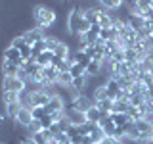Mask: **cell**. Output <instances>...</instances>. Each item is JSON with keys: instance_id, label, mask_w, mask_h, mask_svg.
Returning a JSON list of instances; mask_svg holds the SVG:
<instances>
[{"instance_id": "obj_1", "label": "cell", "mask_w": 153, "mask_h": 144, "mask_svg": "<svg viewBox=\"0 0 153 144\" xmlns=\"http://www.w3.org/2000/svg\"><path fill=\"white\" fill-rule=\"evenodd\" d=\"M31 16H33V21L36 23V27H40L42 31H46V29H50L54 23L57 21V12L54 8L50 6V4H35V8L31 10Z\"/></svg>"}, {"instance_id": "obj_2", "label": "cell", "mask_w": 153, "mask_h": 144, "mask_svg": "<svg viewBox=\"0 0 153 144\" xmlns=\"http://www.w3.org/2000/svg\"><path fill=\"white\" fill-rule=\"evenodd\" d=\"M90 29V23L82 17V10L73 8L67 14V33L69 35H84Z\"/></svg>"}, {"instance_id": "obj_3", "label": "cell", "mask_w": 153, "mask_h": 144, "mask_svg": "<svg viewBox=\"0 0 153 144\" xmlns=\"http://www.w3.org/2000/svg\"><path fill=\"white\" fill-rule=\"evenodd\" d=\"M2 83H0V90H13V92H19L21 94L23 90L27 88V85L23 83L21 79H17V77H6L2 75Z\"/></svg>"}, {"instance_id": "obj_4", "label": "cell", "mask_w": 153, "mask_h": 144, "mask_svg": "<svg viewBox=\"0 0 153 144\" xmlns=\"http://www.w3.org/2000/svg\"><path fill=\"white\" fill-rule=\"evenodd\" d=\"M65 115H67V119H69V123L75 125V127H80V125H84L88 121L84 112H79V110L71 108V106H65Z\"/></svg>"}, {"instance_id": "obj_5", "label": "cell", "mask_w": 153, "mask_h": 144, "mask_svg": "<svg viewBox=\"0 0 153 144\" xmlns=\"http://www.w3.org/2000/svg\"><path fill=\"white\" fill-rule=\"evenodd\" d=\"M96 102H94V98H92V96H86V94H80L79 96V98H75L73 100V102H71L69 106H71V108H75V110H79V112H88V110L90 108H92V106H94Z\"/></svg>"}, {"instance_id": "obj_6", "label": "cell", "mask_w": 153, "mask_h": 144, "mask_svg": "<svg viewBox=\"0 0 153 144\" xmlns=\"http://www.w3.org/2000/svg\"><path fill=\"white\" fill-rule=\"evenodd\" d=\"M23 40L27 42V44H35L36 40H40V38H44V31H42L40 27H31V29H27L25 33H23Z\"/></svg>"}, {"instance_id": "obj_7", "label": "cell", "mask_w": 153, "mask_h": 144, "mask_svg": "<svg viewBox=\"0 0 153 144\" xmlns=\"http://www.w3.org/2000/svg\"><path fill=\"white\" fill-rule=\"evenodd\" d=\"M2 58H4V60H10V62H16L19 67L25 64V62H23V58H21V52H19V48H13V46H6V48H4Z\"/></svg>"}, {"instance_id": "obj_8", "label": "cell", "mask_w": 153, "mask_h": 144, "mask_svg": "<svg viewBox=\"0 0 153 144\" xmlns=\"http://www.w3.org/2000/svg\"><path fill=\"white\" fill-rule=\"evenodd\" d=\"M19 71V65L16 62H10V60H4L0 62V75H6V77H16Z\"/></svg>"}, {"instance_id": "obj_9", "label": "cell", "mask_w": 153, "mask_h": 144, "mask_svg": "<svg viewBox=\"0 0 153 144\" xmlns=\"http://www.w3.org/2000/svg\"><path fill=\"white\" fill-rule=\"evenodd\" d=\"M17 125H21V127H29V123L33 121V113H31V108H21L17 113V117L13 119Z\"/></svg>"}, {"instance_id": "obj_10", "label": "cell", "mask_w": 153, "mask_h": 144, "mask_svg": "<svg viewBox=\"0 0 153 144\" xmlns=\"http://www.w3.org/2000/svg\"><path fill=\"white\" fill-rule=\"evenodd\" d=\"M105 88H107V96H109V100H113V102L119 98V94H121V90H123L115 79H107V83H105Z\"/></svg>"}, {"instance_id": "obj_11", "label": "cell", "mask_w": 153, "mask_h": 144, "mask_svg": "<svg viewBox=\"0 0 153 144\" xmlns=\"http://www.w3.org/2000/svg\"><path fill=\"white\" fill-rule=\"evenodd\" d=\"M82 17L90 23V25H96L98 19H100V8H92V6L82 8Z\"/></svg>"}, {"instance_id": "obj_12", "label": "cell", "mask_w": 153, "mask_h": 144, "mask_svg": "<svg viewBox=\"0 0 153 144\" xmlns=\"http://www.w3.org/2000/svg\"><path fill=\"white\" fill-rule=\"evenodd\" d=\"M98 125L103 129V133L107 134V136H111V138H113V134H115V129H117V125L113 123V119L109 117V113H107V115H103V117H102V121H100Z\"/></svg>"}, {"instance_id": "obj_13", "label": "cell", "mask_w": 153, "mask_h": 144, "mask_svg": "<svg viewBox=\"0 0 153 144\" xmlns=\"http://www.w3.org/2000/svg\"><path fill=\"white\" fill-rule=\"evenodd\" d=\"M59 110H65V102L57 94H54L52 100H50V104L46 106V113H54V112H59Z\"/></svg>"}, {"instance_id": "obj_14", "label": "cell", "mask_w": 153, "mask_h": 144, "mask_svg": "<svg viewBox=\"0 0 153 144\" xmlns=\"http://www.w3.org/2000/svg\"><path fill=\"white\" fill-rule=\"evenodd\" d=\"M100 40H102V42L119 40V31H117L115 27H109V29H102V31H100Z\"/></svg>"}, {"instance_id": "obj_15", "label": "cell", "mask_w": 153, "mask_h": 144, "mask_svg": "<svg viewBox=\"0 0 153 144\" xmlns=\"http://www.w3.org/2000/svg\"><path fill=\"white\" fill-rule=\"evenodd\" d=\"M23 106L21 102H12V104H4V112H6L8 115V119L10 121H13V119L17 117V113H19V110H21Z\"/></svg>"}, {"instance_id": "obj_16", "label": "cell", "mask_w": 153, "mask_h": 144, "mask_svg": "<svg viewBox=\"0 0 153 144\" xmlns=\"http://www.w3.org/2000/svg\"><path fill=\"white\" fill-rule=\"evenodd\" d=\"M42 75H44V81H48V83L56 85L57 83V77H59V71L56 69V67L48 65V67H42Z\"/></svg>"}, {"instance_id": "obj_17", "label": "cell", "mask_w": 153, "mask_h": 144, "mask_svg": "<svg viewBox=\"0 0 153 144\" xmlns=\"http://www.w3.org/2000/svg\"><path fill=\"white\" fill-rule=\"evenodd\" d=\"M102 62H96V60H90V64L86 65V77H100L102 75Z\"/></svg>"}, {"instance_id": "obj_18", "label": "cell", "mask_w": 153, "mask_h": 144, "mask_svg": "<svg viewBox=\"0 0 153 144\" xmlns=\"http://www.w3.org/2000/svg\"><path fill=\"white\" fill-rule=\"evenodd\" d=\"M54 56L57 58V60H67V58L71 56V48H69V44L61 40L59 44H57V48L54 50Z\"/></svg>"}, {"instance_id": "obj_19", "label": "cell", "mask_w": 153, "mask_h": 144, "mask_svg": "<svg viewBox=\"0 0 153 144\" xmlns=\"http://www.w3.org/2000/svg\"><path fill=\"white\" fill-rule=\"evenodd\" d=\"M143 25H146V19H143L142 16H136V14H132V16L128 17V27H130L134 33H138Z\"/></svg>"}, {"instance_id": "obj_20", "label": "cell", "mask_w": 153, "mask_h": 144, "mask_svg": "<svg viewBox=\"0 0 153 144\" xmlns=\"http://www.w3.org/2000/svg\"><path fill=\"white\" fill-rule=\"evenodd\" d=\"M52 60H54V52L46 50V52H40V54L36 56L35 62H36L40 67H48V65H52Z\"/></svg>"}, {"instance_id": "obj_21", "label": "cell", "mask_w": 153, "mask_h": 144, "mask_svg": "<svg viewBox=\"0 0 153 144\" xmlns=\"http://www.w3.org/2000/svg\"><path fill=\"white\" fill-rule=\"evenodd\" d=\"M103 115H105V113H102V112H100V108L94 104L92 108H90L88 112H86V119H88V121H92V123H100Z\"/></svg>"}, {"instance_id": "obj_22", "label": "cell", "mask_w": 153, "mask_h": 144, "mask_svg": "<svg viewBox=\"0 0 153 144\" xmlns=\"http://www.w3.org/2000/svg\"><path fill=\"white\" fill-rule=\"evenodd\" d=\"M109 117L113 119V123L117 125V127H123V125H126L128 121H132V119L128 117V113H117V112H113V113H109Z\"/></svg>"}, {"instance_id": "obj_23", "label": "cell", "mask_w": 153, "mask_h": 144, "mask_svg": "<svg viewBox=\"0 0 153 144\" xmlns=\"http://www.w3.org/2000/svg\"><path fill=\"white\" fill-rule=\"evenodd\" d=\"M56 85L61 86V88H67V86H71V85H73V75H71L69 71H65V73H59Z\"/></svg>"}, {"instance_id": "obj_24", "label": "cell", "mask_w": 153, "mask_h": 144, "mask_svg": "<svg viewBox=\"0 0 153 144\" xmlns=\"http://www.w3.org/2000/svg\"><path fill=\"white\" fill-rule=\"evenodd\" d=\"M86 85H88V77L86 75H82V77H75L73 79V88H76L80 94H84V90H86Z\"/></svg>"}, {"instance_id": "obj_25", "label": "cell", "mask_w": 153, "mask_h": 144, "mask_svg": "<svg viewBox=\"0 0 153 144\" xmlns=\"http://www.w3.org/2000/svg\"><path fill=\"white\" fill-rule=\"evenodd\" d=\"M100 8H105V10H119L123 6V0H98Z\"/></svg>"}, {"instance_id": "obj_26", "label": "cell", "mask_w": 153, "mask_h": 144, "mask_svg": "<svg viewBox=\"0 0 153 144\" xmlns=\"http://www.w3.org/2000/svg\"><path fill=\"white\" fill-rule=\"evenodd\" d=\"M92 98H94V102H102V100H107L109 96H107V88H105V85H100L98 88L92 92Z\"/></svg>"}, {"instance_id": "obj_27", "label": "cell", "mask_w": 153, "mask_h": 144, "mask_svg": "<svg viewBox=\"0 0 153 144\" xmlns=\"http://www.w3.org/2000/svg\"><path fill=\"white\" fill-rule=\"evenodd\" d=\"M2 102L4 104H12V102H19V92H13V90H2Z\"/></svg>"}, {"instance_id": "obj_28", "label": "cell", "mask_w": 153, "mask_h": 144, "mask_svg": "<svg viewBox=\"0 0 153 144\" xmlns=\"http://www.w3.org/2000/svg\"><path fill=\"white\" fill-rule=\"evenodd\" d=\"M40 131H44V127H42L40 119H33V121L29 123V127H27L29 136H33V134H36V133H40Z\"/></svg>"}, {"instance_id": "obj_29", "label": "cell", "mask_w": 153, "mask_h": 144, "mask_svg": "<svg viewBox=\"0 0 153 144\" xmlns=\"http://www.w3.org/2000/svg\"><path fill=\"white\" fill-rule=\"evenodd\" d=\"M96 106H98V108H100V112H102V113H105V115H107V113H113V100H102V102H96Z\"/></svg>"}, {"instance_id": "obj_30", "label": "cell", "mask_w": 153, "mask_h": 144, "mask_svg": "<svg viewBox=\"0 0 153 144\" xmlns=\"http://www.w3.org/2000/svg\"><path fill=\"white\" fill-rule=\"evenodd\" d=\"M96 129H98V123L86 121L84 125H80V127H79V131H80V134H82V136H86V134H92Z\"/></svg>"}, {"instance_id": "obj_31", "label": "cell", "mask_w": 153, "mask_h": 144, "mask_svg": "<svg viewBox=\"0 0 153 144\" xmlns=\"http://www.w3.org/2000/svg\"><path fill=\"white\" fill-rule=\"evenodd\" d=\"M69 73L73 75V79H75V77H82V75H86V67L80 65V64H73L69 67Z\"/></svg>"}, {"instance_id": "obj_32", "label": "cell", "mask_w": 153, "mask_h": 144, "mask_svg": "<svg viewBox=\"0 0 153 144\" xmlns=\"http://www.w3.org/2000/svg\"><path fill=\"white\" fill-rule=\"evenodd\" d=\"M90 136H92V142H94V144H100V142L103 140V138H107V134H105V133H103V129L98 125V129H96V131L90 134Z\"/></svg>"}, {"instance_id": "obj_33", "label": "cell", "mask_w": 153, "mask_h": 144, "mask_svg": "<svg viewBox=\"0 0 153 144\" xmlns=\"http://www.w3.org/2000/svg\"><path fill=\"white\" fill-rule=\"evenodd\" d=\"M46 38V50H50V52H54L57 44L61 42V38H57V37H44Z\"/></svg>"}, {"instance_id": "obj_34", "label": "cell", "mask_w": 153, "mask_h": 144, "mask_svg": "<svg viewBox=\"0 0 153 144\" xmlns=\"http://www.w3.org/2000/svg\"><path fill=\"white\" fill-rule=\"evenodd\" d=\"M33 142L35 144H48V136L44 134V131H40V133H36V134H33Z\"/></svg>"}, {"instance_id": "obj_35", "label": "cell", "mask_w": 153, "mask_h": 144, "mask_svg": "<svg viewBox=\"0 0 153 144\" xmlns=\"http://www.w3.org/2000/svg\"><path fill=\"white\" fill-rule=\"evenodd\" d=\"M31 113H33V119H42V117L46 115V108H40V106H36V108L31 110Z\"/></svg>"}, {"instance_id": "obj_36", "label": "cell", "mask_w": 153, "mask_h": 144, "mask_svg": "<svg viewBox=\"0 0 153 144\" xmlns=\"http://www.w3.org/2000/svg\"><path fill=\"white\" fill-rule=\"evenodd\" d=\"M40 123H42V127H44V129H50L52 125H54V119H52V115H50V113H46L44 117L40 119Z\"/></svg>"}, {"instance_id": "obj_37", "label": "cell", "mask_w": 153, "mask_h": 144, "mask_svg": "<svg viewBox=\"0 0 153 144\" xmlns=\"http://www.w3.org/2000/svg\"><path fill=\"white\" fill-rule=\"evenodd\" d=\"M111 60H113V64H121V62H124V50H117L111 56Z\"/></svg>"}, {"instance_id": "obj_38", "label": "cell", "mask_w": 153, "mask_h": 144, "mask_svg": "<svg viewBox=\"0 0 153 144\" xmlns=\"http://www.w3.org/2000/svg\"><path fill=\"white\" fill-rule=\"evenodd\" d=\"M115 142H117V140H115V138H111V136H107V138H103V140L100 142V144H115Z\"/></svg>"}, {"instance_id": "obj_39", "label": "cell", "mask_w": 153, "mask_h": 144, "mask_svg": "<svg viewBox=\"0 0 153 144\" xmlns=\"http://www.w3.org/2000/svg\"><path fill=\"white\" fill-rule=\"evenodd\" d=\"M82 144H94V142H92V136H90V134L82 136Z\"/></svg>"}, {"instance_id": "obj_40", "label": "cell", "mask_w": 153, "mask_h": 144, "mask_svg": "<svg viewBox=\"0 0 153 144\" xmlns=\"http://www.w3.org/2000/svg\"><path fill=\"white\" fill-rule=\"evenodd\" d=\"M147 58H149V60L153 62V46L149 48V50H147Z\"/></svg>"}, {"instance_id": "obj_41", "label": "cell", "mask_w": 153, "mask_h": 144, "mask_svg": "<svg viewBox=\"0 0 153 144\" xmlns=\"http://www.w3.org/2000/svg\"><path fill=\"white\" fill-rule=\"evenodd\" d=\"M147 142H149V144H153V134H151V138H149V140H147Z\"/></svg>"}, {"instance_id": "obj_42", "label": "cell", "mask_w": 153, "mask_h": 144, "mask_svg": "<svg viewBox=\"0 0 153 144\" xmlns=\"http://www.w3.org/2000/svg\"><path fill=\"white\" fill-rule=\"evenodd\" d=\"M115 144H124V142H123V140H117V142H115Z\"/></svg>"}, {"instance_id": "obj_43", "label": "cell", "mask_w": 153, "mask_h": 144, "mask_svg": "<svg viewBox=\"0 0 153 144\" xmlns=\"http://www.w3.org/2000/svg\"><path fill=\"white\" fill-rule=\"evenodd\" d=\"M149 73H151V75H153V67H151V69H149Z\"/></svg>"}, {"instance_id": "obj_44", "label": "cell", "mask_w": 153, "mask_h": 144, "mask_svg": "<svg viewBox=\"0 0 153 144\" xmlns=\"http://www.w3.org/2000/svg\"><path fill=\"white\" fill-rule=\"evenodd\" d=\"M151 10H153V4H151Z\"/></svg>"}, {"instance_id": "obj_45", "label": "cell", "mask_w": 153, "mask_h": 144, "mask_svg": "<svg viewBox=\"0 0 153 144\" xmlns=\"http://www.w3.org/2000/svg\"><path fill=\"white\" fill-rule=\"evenodd\" d=\"M69 144H73V142H69Z\"/></svg>"}, {"instance_id": "obj_46", "label": "cell", "mask_w": 153, "mask_h": 144, "mask_svg": "<svg viewBox=\"0 0 153 144\" xmlns=\"http://www.w3.org/2000/svg\"><path fill=\"white\" fill-rule=\"evenodd\" d=\"M0 144H2V142H0Z\"/></svg>"}]
</instances>
